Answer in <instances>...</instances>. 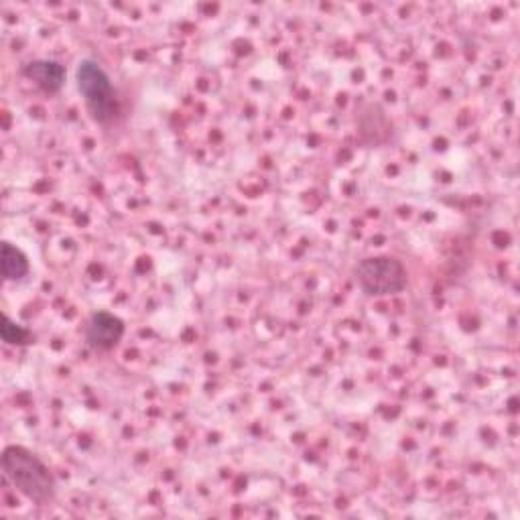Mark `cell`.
<instances>
[{
  "instance_id": "7a4b0ae2",
  "label": "cell",
  "mask_w": 520,
  "mask_h": 520,
  "mask_svg": "<svg viewBox=\"0 0 520 520\" xmlns=\"http://www.w3.org/2000/svg\"><path fill=\"white\" fill-rule=\"evenodd\" d=\"M78 90L86 102L88 112L100 124H108L118 114V98L110 76L94 59H82L76 70Z\"/></svg>"
},
{
  "instance_id": "5b68a950",
  "label": "cell",
  "mask_w": 520,
  "mask_h": 520,
  "mask_svg": "<svg viewBox=\"0 0 520 520\" xmlns=\"http://www.w3.org/2000/svg\"><path fill=\"white\" fill-rule=\"evenodd\" d=\"M23 76L47 94H57L65 84V68L53 59H35L23 68Z\"/></svg>"
},
{
  "instance_id": "6da1fadb",
  "label": "cell",
  "mask_w": 520,
  "mask_h": 520,
  "mask_svg": "<svg viewBox=\"0 0 520 520\" xmlns=\"http://www.w3.org/2000/svg\"><path fill=\"white\" fill-rule=\"evenodd\" d=\"M3 472L13 488L27 500L41 506L55 500V478L47 464L31 449L23 445L7 447L3 453Z\"/></svg>"
},
{
  "instance_id": "277c9868",
  "label": "cell",
  "mask_w": 520,
  "mask_h": 520,
  "mask_svg": "<svg viewBox=\"0 0 520 520\" xmlns=\"http://www.w3.org/2000/svg\"><path fill=\"white\" fill-rule=\"evenodd\" d=\"M124 336V321L108 311H96L86 323V342L92 350L110 352Z\"/></svg>"
},
{
  "instance_id": "3957f363",
  "label": "cell",
  "mask_w": 520,
  "mask_h": 520,
  "mask_svg": "<svg viewBox=\"0 0 520 520\" xmlns=\"http://www.w3.org/2000/svg\"><path fill=\"white\" fill-rule=\"evenodd\" d=\"M356 281L368 297H388L407 289L409 275L399 258L370 256L358 263Z\"/></svg>"
},
{
  "instance_id": "52a82bcc",
  "label": "cell",
  "mask_w": 520,
  "mask_h": 520,
  "mask_svg": "<svg viewBox=\"0 0 520 520\" xmlns=\"http://www.w3.org/2000/svg\"><path fill=\"white\" fill-rule=\"evenodd\" d=\"M0 336H3L5 344L9 346H21V344H29V332L19 325L17 321H13L11 317H3V325H0Z\"/></svg>"
},
{
  "instance_id": "8992f818",
  "label": "cell",
  "mask_w": 520,
  "mask_h": 520,
  "mask_svg": "<svg viewBox=\"0 0 520 520\" xmlns=\"http://www.w3.org/2000/svg\"><path fill=\"white\" fill-rule=\"evenodd\" d=\"M29 275L27 254L11 242H3V277L5 281H21Z\"/></svg>"
}]
</instances>
